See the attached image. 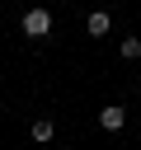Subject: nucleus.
<instances>
[{
	"label": "nucleus",
	"mask_w": 141,
	"mask_h": 150,
	"mask_svg": "<svg viewBox=\"0 0 141 150\" xmlns=\"http://www.w3.org/2000/svg\"><path fill=\"white\" fill-rule=\"evenodd\" d=\"M24 33L28 38H47L52 33V14L47 9H24Z\"/></svg>",
	"instance_id": "f257e3e1"
},
{
	"label": "nucleus",
	"mask_w": 141,
	"mask_h": 150,
	"mask_svg": "<svg viewBox=\"0 0 141 150\" xmlns=\"http://www.w3.org/2000/svg\"><path fill=\"white\" fill-rule=\"evenodd\" d=\"M122 122H127V108H118V103H108V108L99 112V127H103V131H122Z\"/></svg>",
	"instance_id": "f03ea898"
},
{
	"label": "nucleus",
	"mask_w": 141,
	"mask_h": 150,
	"mask_svg": "<svg viewBox=\"0 0 141 150\" xmlns=\"http://www.w3.org/2000/svg\"><path fill=\"white\" fill-rule=\"evenodd\" d=\"M85 28H89V33H94V38H103V33H108V28H113V19H108V9H94V14H89V19H85Z\"/></svg>",
	"instance_id": "7ed1b4c3"
},
{
	"label": "nucleus",
	"mask_w": 141,
	"mask_h": 150,
	"mask_svg": "<svg viewBox=\"0 0 141 150\" xmlns=\"http://www.w3.org/2000/svg\"><path fill=\"white\" fill-rule=\"evenodd\" d=\"M28 136H33V141H52V117H38V122L28 127Z\"/></svg>",
	"instance_id": "20e7f679"
},
{
	"label": "nucleus",
	"mask_w": 141,
	"mask_h": 150,
	"mask_svg": "<svg viewBox=\"0 0 141 150\" xmlns=\"http://www.w3.org/2000/svg\"><path fill=\"white\" fill-rule=\"evenodd\" d=\"M122 56L136 61V56H141V38H122Z\"/></svg>",
	"instance_id": "39448f33"
}]
</instances>
